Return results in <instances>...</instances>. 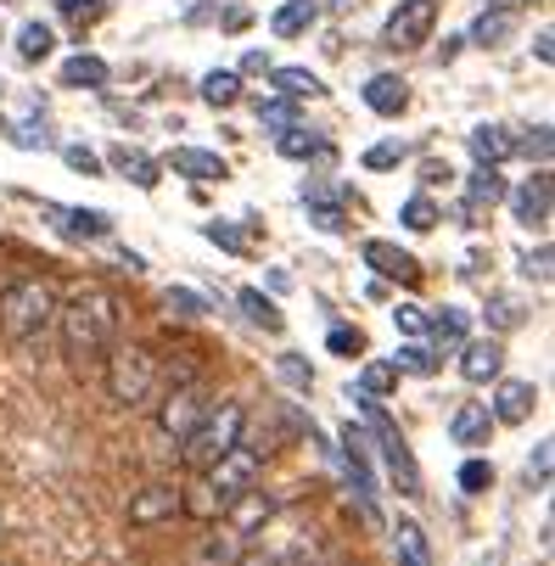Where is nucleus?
<instances>
[{
  "label": "nucleus",
  "instance_id": "nucleus-20",
  "mask_svg": "<svg viewBox=\"0 0 555 566\" xmlns=\"http://www.w3.org/2000/svg\"><path fill=\"white\" fill-rule=\"evenodd\" d=\"M465 146H471V157H478L483 169H500V164H511V157H516V140L500 124H478V129L465 135Z\"/></svg>",
  "mask_w": 555,
  "mask_h": 566
},
{
  "label": "nucleus",
  "instance_id": "nucleus-38",
  "mask_svg": "<svg viewBox=\"0 0 555 566\" xmlns=\"http://www.w3.org/2000/svg\"><path fill=\"white\" fill-rule=\"evenodd\" d=\"M164 308H169L175 319H202V314H208V297L191 292V286H169V292H164Z\"/></svg>",
  "mask_w": 555,
  "mask_h": 566
},
{
  "label": "nucleus",
  "instance_id": "nucleus-60",
  "mask_svg": "<svg viewBox=\"0 0 555 566\" xmlns=\"http://www.w3.org/2000/svg\"><path fill=\"white\" fill-rule=\"evenodd\" d=\"M483 566H505V555H500V549H489V560H483Z\"/></svg>",
  "mask_w": 555,
  "mask_h": 566
},
{
  "label": "nucleus",
  "instance_id": "nucleus-25",
  "mask_svg": "<svg viewBox=\"0 0 555 566\" xmlns=\"http://www.w3.org/2000/svg\"><path fill=\"white\" fill-rule=\"evenodd\" d=\"M235 308H242V314H248V326H259L264 337H281V332H286V314H281V308H275V303H270L259 286L235 292Z\"/></svg>",
  "mask_w": 555,
  "mask_h": 566
},
{
  "label": "nucleus",
  "instance_id": "nucleus-8",
  "mask_svg": "<svg viewBox=\"0 0 555 566\" xmlns=\"http://www.w3.org/2000/svg\"><path fill=\"white\" fill-rule=\"evenodd\" d=\"M202 416H208V392L197 381H175L164 392V403H157V427H164L169 438H186Z\"/></svg>",
  "mask_w": 555,
  "mask_h": 566
},
{
  "label": "nucleus",
  "instance_id": "nucleus-10",
  "mask_svg": "<svg viewBox=\"0 0 555 566\" xmlns=\"http://www.w3.org/2000/svg\"><path fill=\"white\" fill-rule=\"evenodd\" d=\"M224 527L235 533V538H253V533H264L270 522H275V500L259 489V482H253V489H242V494H230L224 500Z\"/></svg>",
  "mask_w": 555,
  "mask_h": 566
},
{
  "label": "nucleus",
  "instance_id": "nucleus-52",
  "mask_svg": "<svg viewBox=\"0 0 555 566\" xmlns=\"http://www.w3.org/2000/svg\"><path fill=\"white\" fill-rule=\"evenodd\" d=\"M516 151H522V157H538V169H544V164H549V124L527 129V140H516Z\"/></svg>",
  "mask_w": 555,
  "mask_h": 566
},
{
  "label": "nucleus",
  "instance_id": "nucleus-11",
  "mask_svg": "<svg viewBox=\"0 0 555 566\" xmlns=\"http://www.w3.org/2000/svg\"><path fill=\"white\" fill-rule=\"evenodd\" d=\"M359 259H365V270L376 275V281H399V286H421V264H416V253H405L399 241H365L359 248Z\"/></svg>",
  "mask_w": 555,
  "mask_h": 566
},
{
  "label": "nucleus",
  "instance_id": "nucleus-47",
  "mask_svg": "<svg viewBox=\"0 0 555 566\" xmlns=\"http://www.w3.org/2000/svg\"><path fill=\"white\" fill-rule=\"evenodd\" d=\"M56 12L73 18V23H96L107 12V0H56Z\"/></svg>",
  "mask_w": 555,
  "mask_h": 566
},
{
  "label": "nucleus",
  "instance_id": "nucleus-32",
  "mask_svg": "<svg viewBox=\"0 0 555 566\" xmlns=\"http://www.w3.org/2000/svg\"><path fill=\"white\" fill-rule=\"evenodd\" d=\"M219 511H224V494L213 489L208 476L191 482V489H180V516H191V522H213Z\"/></svg>",
  "mask_w": 555,
  "mask_h": 566
},
{
  "label": "nucleus",
  "instance_id": "nucleus-43",
  "mask_svg": "<svg viewBox=\"0 0 555 566\" xmlns=\"http://www.w3.org/2000/svg\"><path fill=\"white\" fill-rule=\"evenodd\" d=\"M483 489H494V465L489 460H465L460 465V494H483Z\"/></svg>",
  "mask_w": 555,
  "mask_h": 566
},
{
  "label": "nucleus",
  "instance_id": "nucleus-27",
  "mask_svg": "<svg viewBox=\"0 0 555 566\" xmlns=\"http://www.w3.org/2000/svg\"><path fill=\"white\" fill-rule=\"evenodd\" d=\"M421 337H432L438 354L460 348L465 343V308H427V332Z\"/></svg>",
  "mask_w": 555,
  "mask_h": 566
},
{
  "label": "nucleus",
  "instance_id": "nucleus-1",
  "mask_svg": "<svg viewBox=\"0 0 555 566\" xmlns=\"http://www.w3.org/2000/svg\"><path fill=\"white\" fill-rule=\"evenodd\" d=\"M56 332H62V354L73 365H91L113 348L118 337V297L107 286H78L67 292V303H56Z\"/></svg>",
  "mask_w": 555,
  "mask_h": 566
},
{
  "label": "nucleus",
  "instance_id": "nucleus-35",
  "mask_svg": "<svg viewBox=\"0 0 555 566\" xmlns=\"http://www.w3.org/2000/svg\"><path fill=\"white\" fill-rule=\"evenodd\" d=\"M235 96H242V73H235V67L202 73V102L208 107H235Z\"/></svg>",
  "mask_w": 555,
  "mask_h": 566
},
{
  "label": "nucleus",
  "instance_id": "nucleus-48",
  "mask_svg": "<svg viewBox=\"0 0 555 566\" xmlns=\"http://www.w3.org/2000/svg\"><path fill=\"white\" fill-rule=\"evenodd\" d=\"M549 264H555V259H549L544 241H538L533 253H522V275H527V281H538V286H549Z\"/></svg>",
  "mask_w": 555,
  "mask_h": 566
},
{
  "label": "nucleus",
  "instance_id": "nucleus-34",
  "mask_svg": "<svg viewBox=\"0 0 555 566\" xmlns=\"http://www.w3.org/2000/svg\"><path fill=\"white\" fill-rule=\"evenodd\" d=\"M522 326H527V303L511 297V292H494L489 297V332L505 337V332H522Z\"/></svg>",
  "mask_w": 555,
  "mask_h": 566
},
{
  "label": "nucleus",
  "instance_id": "nucleus-17",
  "mask_svg": "<svg viewBox=\"0 0 555 566\" xmlns=\"http://www.w3.org/2000/svg\"><path fill=\"white\" fill-rule=\"evenodd\" d=\"M511 197V208H516V224H527V230H544L549 224V169H538L533 180H522L516 191H505Z\"/></svg>",
  "mask_w": 555,
  "mask_h": 566
},
{
  "label": "nucleus",
  "instance_id": "nucleus-54",
  "mask_svg": "<svg viewBox=\"0 0 555 566\" xmlns=\"http://www.w3.org/2000/svg\"><path fill=\"white\" fill-rule=\"evenodd\" d=\"M242 73H270V56H264V51H248V56H242Z\"/></svg>",
  "mask_w": 555,
  "mask_h": 566
},
{
  "label": "nucleus",
  "instance_id": "nucleus-61",
  "mask_svg": "<svg viewBox=\"0 0 555 566\" xmlns=\"http://www.w3.org/2000/svg\"><path fill=\"white\" fill-rule=\"evenodd\" d=\"M0 129H7V118H0Z\"/></svg>",
  "mask_w": 555,
  "mask_h": 566
},
{
  "label": "nucleus",
  "instance_id": "nucleus-5",
  "mask_svg": "<svg viewBox=\"0 0 555 566\" xmlns=\"http://www.w3.org/2000/svg\"><path fill=\"white\" fill-rule=\"evenodd\" d=\"M102 359H107V398H113V403H124V410H140V403L157 392V359H151V348L113 337V348H107Z\"/></svg>",
  "mask_w": 555,
  "mask_h": 566
},
{
  "label": "nucleus",
  "instance_id": "nucleus-28",
  "mask_svg": "<svg viewBox=\"0 0 555 566\" xmlns=\"http://www.w3.org/2000/svg\"><path fill=\"white\" fill-rule=\"evenodd\" d=\"M270 85H275V96H292V102L326 96V78L308 73V67H270Z\"/></svg>",
  "mask_w": 555,
  "mask_h": 566
},
{
  "label": "nucleus",
  "instance_id": "nucleus-19",
  "mask_svg": "<svg viewBox=\"0 0 555 566\" xmlns=\"http://www.w3.org/2000/svg\"><path fill=\"white\" fill-rule=\"evenodd\" d=\"M449 438L460 449H489L494 438V416H489V403H454V416H449Z\"/></svg>",
  "mask_w": 555,
  "mask_h": 566
},
{
  "label": "nucleus",
  "instance_id": "nucleus-23",
  "mask_svg": "<svg viewBox=\"0 0 555 566\" xmlns=\"http://www.w3.org/2000/svg\"><path fill=\"white\" fill-rule=\"evenodd\" d=\"M107 78H113V67L102 56H91V51H78V56L62 62V91H102Z\"/></svg>",
  "mask_w": 555,
  "mask_h": 566
},
{
  "label": "nucleus",
  "instance_id": "nucleus-22",
  "mask_svg": "<svg viewBox=\"0 0 555 566\" xmlns=\"http://www.w3.org/2000/svg\"><path fill=\"white\" fill-rule=\"evenodd\" d=\"M113 169H118L135 191H151V186H157V175H164V164H157V157H146L140 146H129V140H124V146H113Z\"/></svg>",
  "mask_w": 555,
  "mask_h": 566
},
{
  "label": "nucleus",
  "instance_id": "nucleus-36",
  "mask_svg": "<svg viewBox=\"0 0 555 566\" xmlns=\"http://www.w3.org/2000/svg\"><path fill=\"white\" fill-rule=\"evenodd\" d=\"M51 45H56L51 23H23V29H18V56H23V62H45Z\"/></svg>",
  "mask_w": 555,
  "mask_h": 566
},
{
  "label": "nucleus",
  "instance_id": "nucleus-53",
  "mask_svg": "<svg viewBox=\"0 0 555 566\" xmlns=\"http://www.w3.org/2000/svg\"><path fill=\"white\" fill-rule=\"evenodd\" d=\"M235 566H286V560H281V555H270V549H248Z\"/></svg>",
  "mask_w": 555,
  "mask_h": 566
},
{
  "label": "nucleus",
  "instance_id": "nucleus-39",
  "mask_svg": "<svg viewBox=\"0 0 555 566\" xmlns=\"http://www.w3.org/2000/svg\"><path fill=\"white\" fill-rule=\"evenodd\" d=\"M405 157H410V140H376V146L365 151V169L381 175V169H399Z\"/></svg>",
  "mask_w": 555,
  "mask_h": 566
},
{
  "label": "nucleus",
  "instance_id": "nucleus-45",
  "mask_svg": "<svg viewBox=\"0 0 555 566\" xmlns=\"http://www.w3.org/2000/svg\"><path fill=\"white\" fill-rule=\"evenodd\" d=\"M202 235L213 241V248H224V253H242L248 241H242V230H235L230 219H213V224H202Z\"/></svg>",
  "mask_w": 555,
  "mask_h": 566
},
{
  "label": "nucleus",
  "instance_id": "nucleus-6",
  "mask_svg": "<svg viewBox=\"0 0 555 566\" xmlns=\"http://www.w3.org/2000/svg\"><path fill=\"white\" fill-rule=\"evenodd\" d=\"M370 454H376L370 427L348 421V427H343V471H348V489H354L359 511L376 522V516H381V505H376V471H370Z\"/></svg>",
  "mask_w": 555,
  "mask_h": 566
},
{
  "label": "nucleus",
  "instance_id": "nucleus-9",
  "mask_svg": "<svg viewBox=\"0 0 555 566\" xmlns=\"http://www.w3.org/2000/svg\"><path fill=\"white\" fill-rule=\"evenodd\" d=\"M259 471H264V454L259 449H248V443H235V449H224L202 476L213 482V489L230 500V494H242V489H253V482H259Z\"/></svg>",
  "mask_w": 555,
  "mask_h": 566
},
{
  "label": "nucleus",
  "instance_id": "nucleus-58",
  "mask_svg": "<svg viewBox=\"0 0 555 566\" xmlns=\"http://www.w3.org/2000/svg\"><path fill=\"white\" fill-rule=\"evenodd\" d=\"M118 264H124V270H129V275H140V270H146V259H140V253H129V248H124V253H118Z\"/></svg>",
  "mask_w": 555,
  "mask_h": 566
},
{
  "label": "nucleus",
  "instance_id": "nucleus-40",
  "mask_svg": "<svg viewBox=\"0 0 555 566\" xmlns=\"http://www.w3.org/2000/svg\"><path fill=\"white\" fill-rule=\"evenodd\" d=\"M275 376H281L286 387H297V392L314 387V365H308L303 354H281V359H275Z\"/></svg>",
  "mask_w": 555,
  "mask_h": 566
},
{
  "label": "nucleus",
  "instance_id": "nucleus-29",
  "mask_svg": "<svg viewBox=\"0 0 555 566\" xmlns=\"http://www.w3.org/2000/svg\"><path fill=\"white\" fill-rule=\"evenodd\" d=\"M511 34H516V12H494V7H483V18L471 23L465 45H483V51H494V45H505Z\"/></svg>",
  "mask_w": 555,
  "mask_h": 566
},
{
  "label": "nucleus",
  "instance_id": "nucleus-55",
  "mask_svg": "<svg viewBox=\"0 0 555 566\" xmlns=\"http://www.w3.org/2000/svg\"><path fill=\"white\" fill-rule=\"evenodd\" d=\"M483 7H494V12H516V18H522V12L533 7V0H483Z\"/></svg>",
  "mask_w": 555,
  "mask_h": 566
},
{
  "label": "nucleus",
  "instance_id": "nucleus-37",
  "mask_svg": "<svg viewBox=\"0 0 555 566\" xmlns=\"http://www.w3.org/2000/svg\"><path fill=\"white\" fill-rule=\"evenodd\" d=\"M438 219H443V213H438V202H432V197H410V202L399 208V224H405V230H416V235L438 230Z\"/></svg>",
  "mask_w": 555,
  "mask_h": 566
},
{
  "label": "nucleus",
  "instance_id": "nucleus-41",
  "mask_svg": "<svg viewBox=\"0 0 555 566\" xmlns=\"http://www.w3.org/2000/svg\"><path fill=\"white\" fill-rule=\"evenodd\" d=\"M399 370H410V376H438V348H421V343H410V348H399V359H392Z\"/></svg>",
  "mask_w": 555,
  "mask_h": 566
},
{
  "label": "nucleus",
  "instance_id": "nucleus-18",
  "mask_svg": "<svg viewBox=\"0 0 555 566\" xmlns=\"http://www.w3.org/2000/svg\"><path fill=\"white\" fill-rule=\"evenodd\" d=\"M359 96H365V107H370L376 118H399V113L410 107V85H405L399 73H370Z\"/></svg>",
  "mask_w": 555,
  "mask_h": 566
},
{
  "label": "nucleus",
  "instance_id": "nucleus-31",
  "mask_svg": "<svg viewBox=\"0 0 555 566\" xmlns=\"http://www.w3.org/2000/svg\"><path fill=\"white\" fill-rule=\"evenodd\" d=\"M505 191H511V186H505V175L478 164V169H471V180H465V208H500V202H505Z\"/></svg>",
  "mask_w": 555,
  "mask_h": 566
},
{
  "label": "nucleus",
  "instance_id": "nucleus-63",
  "mask_svg": "<svg viewBox=\"0 0 555 566\" xmlns=\"http://www.w3.org/2000/svg\"><path fill=\"white\" fill-rule=\"evenodd\" d=\"M0 91H7V85H0Z\"/></svg>",
  "mask_w": 555,
  "mask_h": 566
},
{
  "label": "nucleus",
  "instance_id": "nucleus-42",
  "mask_svg": "<svg viewBox=\"0 0 555 566\" xmlns=\"http://www.w3.org/2000/svg\"><path fill=\"white\" fill-rule=\"evenodd\" d=\"M259 124H264V129H286V124H297L292 96H270V102H259Z\"/></svg>",
  "mask_w": 555,
  "mask_h": 566
},
{
  "label": "nucleus",
  "instance_id": "nucleus-16",
  "mask_svg": "<svg viewBox=\"0 0 555 566\" xmlns=\"http://www.w3.org/2000/svg\"><path fill=\"white\" fill-rule=\"evenodd\" d=\"M45 213L62 219L67 241H107L113 235V213L107 208H56V202H45Z\"/></svg>",
  "mask_w": 555,
  "mask_h": 566
},
{
  "label": "nucleus",
  "instance_id": "nucleus-56",
  "mask_svg": "<svg viewBox=\"0 0 555 566\" xmlns=\"http://www.w3.org/2000/svg\"><path fill=\"white\" fill-rule=\"evenodd\" d=\"M533 51H538V62H555V40H549V29L533 40Z\"/></svg>",
  "mask_w": 555,
  "mask_h": 566
},
{
  "label": "nucleus",
  "instance_id": "nucleus-26",
  "mask_svg": "<svg viewBox=\"0 0 555 566\" xmlns=\"http://www.w3.org/2000/svg\"><path fill=\"white\" fill-rule=\"evenodd\" d=\"M392 549H399V566H432V538L410 516H399V527H392Z\"/></svg>",
  "mask_w": 555,
  "mask_h": 566
},
{
  "label": "nucleus",
  "instance_id": "nucleus-12",
  "mask_svg": "<svg viewBox=\"0 0 555 566\" xmlns=\"http://www.w3.org/2000/svg\"><path fill=\"white\" fill-rule=\"evenodd\" d=\"M129 527H157V522H169L180 516V489L175 482H146L140 494H129Z\"/></svg>",
  "mask_w": 555,
  "mask_h": 566
},
{
  "label": "nucleus",
  "instance_id": "nucleus-44",
  "mask_svg": "<svg viewBox=\"0 0 555 566\" xmlns=\"http://www.w3.org/2000/svg\"><path fill=\"white\" fill-rule=\"evenodd\" d=\"M62 164H67L73 175H85V180H96V175H102V157H96L91 146H62Z\"/></svg>",
  "mask_w": 555,
  "mask_h": 566
},
{
  "label": "nucleus",
  "instance_id": "nucleus-15",
  "mask_svg": "<svg viewBox=\"0 0 555 566\" xmlns=\"http://www.w3.org/2000/svg\"><path fill=\"white\" fill-rule=\"evenodd\" d=\"M303 208H308V224L314 230H326V235H343L348 230L343 186H303Z\"/></svg>",
  "mask_w": 555,
  "mask_h": 566
},
{
  "label": "nucleus",
  "instance_id": "nucleus-59",
  "mask_svg": "<svg viewBox=\"0 0 555 566\" xmlns=\"http://www.w3.org/2000/svg\"><path fill=\"white\" fill-rule=\"evenodd\" d=\"M248 18H253V12L235 7V12H224V29H230V34H235V29H248Z\"/></svg>",
  "mask_w": 555,
  "mask_h": 566
},
{
  "label": "nucleus",
  "instance_id": "nucleus-57",
  "mask_svg": "<svg viewBox=\"0 0 555 566\" xmlns=\"http://www.w3.org/2000/svg\"><path fill=\"white\" fill-rule=\"evenodd\" d=\"M460 45H465V34H460V40H443V45H438V62H454V56H460Z\"/></svg>",
  "mask_w": 555,
  "mask_h": 566
},
{
  "label": "nucleus",
  "instance_id": "nucleus-33",
  "mask_svg": "<svg viewBox=\"0 0 555 566\" xmlns=\"http://www.w3.org/2000/svg\"><path fill=\"white\" fill-rule=\"evenodd\" d=\"M399 365H392V359H365L359 365V376H354V392H370V398H387L392 387H399Z\"/></svg>",
  "mask_w": 555,
  "mask_h": 566
},
{
  "label": "nucleus",
  "instance_id": "nucleus-30",
  "mask_svg": "<svg viewBox=\"0 0 555 566\" xmlns=\"http://www.w3.org/2000/svg\"><path fill=\"white\" fill-rule=\"evenodd\" d=\"M275 151L286 157V164H308V157L326 151V140L314 129H303V124H286V129H275Z\"/></svg>",
  "mask_w": 555,
  "mask_h": 566
},
{
  "label": "nucleus",
  "instance_id": "nucleus-50",
  "mask_svg": "<svg viewBox=\"0 0 555 566\" xmlns=\"http://www.w3.org/2000/svg\"><path fill=\"white\" fill-rule=\"evenodd\" d=\"M326 348H332V354H343V359H354V354H365V337H359L354 326H332Z\"/></svg>",
  "mask_w": 555,
  "mask_h": 566
},
{
  "label": "nucleus",
  "instance_id": "nucleus-7",
  "mask_svg": "<svg viewBox=\"0 0 555 566\" xmlns=\"http://www.w3.org/2000/svg\"><path fill=\"white\" fill-rule=\"evenodd\" d=\"M438 29V0H399L381 23V40L387 51H421Z\"/></svg>",
  "mask_w": 555,
  "mask_h": 566
},
{
  "label": "nucleus",
  "instance_id": "nucleus-2",
  "mask_svg": "<svg viewBox=\"0 0 555 566\" xmlns=\"http://www.w3.org/2000/svg\"><path fill=\"white\" fill-rule=\"evenodd\" d=\"M56 326V286L45 275H23L0 292V332L12 343H34Z\"/></svg>",
  "mask_w": 555,
  "mask_h": 566
},
{
  "label": "nucleus",
  "instance_id": "nucleus-21",
  "mask_svg": "<svg viewBox=\"0 0 555 566\" xmlns=\"http://www.w3.org/2000/svg\"><path fill=\"white\" fill-rule=\"evenodd\" d=\"M169 169H175V175H186V180H197V186H208V180H230L224 157H219V151H202V146H175Z\"/></svg>",
  "mask_w": 555,
  "mask_h": 566
},
{
  "label": "nucleus",
  "instance_id": "nucleus-3",
  "mask_svg": "<svg viewBox=\"0 0 555 566\" xmlns=\"http://www.w3.org/2000/svg\"><path fill=\"white\" fill-rule=\"evenodd\" d=\"M242 432H248V403H242V398H219V403H208V416L180 438V443H186L180 460H186L191 471H208L224 449L242 443Z\"/></svg>",
  "mask_w": 555,
  "mask_h": 566
},
{
  "label": "nucleus",
  "instance_id": "nucleus-62",
  "mask_svg": "<svg viewBox=\"0 0 555 566\" xmlns=\"http://www.w3.org/2000/svg\"><path fill=\"white\" fill-rule=\"evenodd\" d=\"M0 40H7V29H0Z\"/></svg>",
  "mask_w": 555,
  "mask_h": 566
},
{
  "label": "nucleus",
  "instance_id": "nucleus-14",
  "mask_svg": "<svg viewBox=\"0 0 555 566\" xmlns=\"http://www.w3.org/2000/svg\"><path fill=\"white\" fill-rule=\"evenodd\" d=\"M533 410H538V387L533 381H500L494 387V403H489L494 427H527Z\"/></svg>",
  "mask_w": 555,
  "mask_h": 566
},
{
  "label": "nucleus",
  "instance_id": "nucleus-13",
  "mask_svg": "<svg viewBox=\"0 0 555 566\" xmlns=\"http://www.w3.org/2000/svg\"><path fill=\"white\" fill-rule=\"evenodd\" d=\"M500 370H505V343L489 332V337H471V343H460V376L471 381V387H483V381H500Z\"/></svg>",
  "mask_w": 555,
  "mask_h": 566
},
{
  "label": "nucleus",
  "instance_id": "nucleus-24",
  "mask_svg": "<svg viewBox=\"0 0 555 566\" xmlns=\"http://www.w3.org/2000/svg\"><path fill=\"white\" fill-rule=\"evenodd\" d=\"M314 23H321V7H314V0H281V7L270 12L275 40H297V34H308Z\"/></svg>",
  "mask_w": 555,
  "mask_h": 566
},
{
  "label": "nucleus",
  "instance_id": "nucleus-51",
  "mask_svg": "<svg viewBox=\"0 0 555 566\" xmlns=\"http://www.w3.org/2000/svg\"><path fill=\"white\" fill-rule=\"evenodd\" d=\"M549 449L555 443H533V454H527V482L533 489H549Z\"/></svg>",
  "mask_w": 555,
  "mask_h": 566
},
{
  "label": "nucleus",
  "instance_id": "nucleus-4",
  "mask_svg": "<svg viewBox=\"0 0 555 566\" xmlns=\"http://www.w3.org/2000/svg\"><path fill=\"white\" fill-rule=\"evenodd\" d=\"M348 398L359 403V416H365V427H370V443H376V454H381V465H387V476L399 482V494H421V465H416V454H410V443H405V432L392 427V416L381 410V398H370V392H354L348 387Z\"/></svg>",
  "mask_w": 555,
  "mask_h": 566
},
{
  "label": "nucleus",
  "instance_id": "nucleus-46",
  "mask_svg": "<svg viewBox=\"0 0 555 566\" xmlns=\"http://www.w3.org/2000/svg\"><path fill=\"white\" fill-rule=\"evenodd\" d=\"M392 326H399L405 337H421L427 332V308L421 303H399V308H392Z\"/></svg>",
  "mask_w": 555,
  "mask_h": 566
},
{
  "label": "nucleus",
  "instance_id": "nucleus-49",
  "mask_svg": "<svg viewBox=\"0 0 555 566\" xmlns=\"http://www.w3.org/2000/svg\"><path fill=\"white\" fill-rule=\"evenodd\" d=\"M7 135H12V146H23V151H45V146H51L45 124H34V118H29V124H18V129H7Z\"/></svg>",
  "mask_w": 555,
  "mask_h": 566
}]
</instances>
